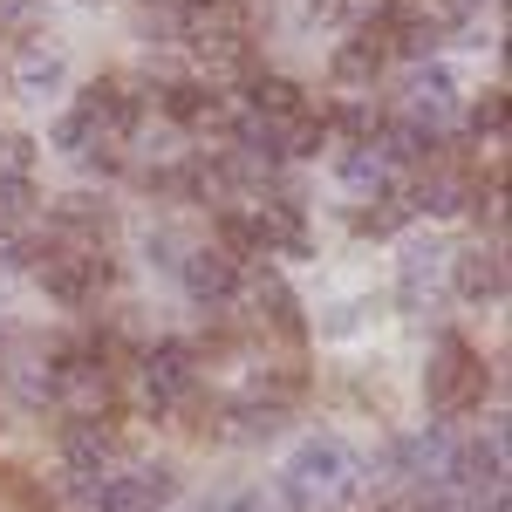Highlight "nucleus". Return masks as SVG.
<instances>
[{"label":"nucleus","mask_w":512,"mask_h":512,"mask_svg":"<svg viewBox=\"0 0 512 512\" xmlns=\"http://www.w3.org/2000/svg\"><path fill=\"white\" fill-rule=\"evenodd\" d=\"M369 492V465L355 458L342 437H308L287 465H280V499L287 512H335Z\"/></svg>","instance_id":"nucleus-1"},{"label":"nucleus","mask_w":512,"mask_h":512,"mask_svg":"<svg viewBox=\"0 0 512 512\" xmlns=\"http://www.w3.org/2000/svg\"><path fill=\"white\" fill-rule=\"evenodd\" d=\"M424 390H431V410L458 417V410H472L478 396H485V362H478L465 342H444L437 362L424 369Z\"/></svg>","instance_id":"nucleus-2"},{"label":"nucleus","mask_w":512,"mask_h":512,"mask_svg":"<svg viewBox=\"0 0 512 512\" xmlns=\"http://www.w3.org/2000/svg\"><path fill=\"white\" fill-rule=\"evenodd\" d=\"M103 280H110V267H103L96 253H48V267H41V287H48L62 308H82Z\"/></svg>","instance_id":"nucleus-3"},{"label":"nucleus","mask_w":512,"mask_h":512,"mask_svg":"<svg viewBox=\"0 0 512 512\" xmlns=\"http://www.w3.org/2000/svg\"><path fill=\"white\" fill-rule=\"evenodd\" d=\"M178 274H185V294H192L198 308H226V294L239 287V274H233V253H185L178 260Z\"/></svg>","instance_id":"nucleus-4"},{"label":"nucleus","mask_w":512,"mask_h":512,"mask_svg":"<svg viewBox=\"0 0 512 512\" xmlns=\"http://www.w3.org/2000/svg\"><path fill=\"white\" fill-rule=\"evenodd\" d=\"M144 383H151V396H158V403H178V396L198 383L192 349H185V342H158V349L144 355Z\"/></svg>","instance_id":"nucleus-5"},{"label":"nucleus","mask_w":512,"mask_h":512,"mask_svg":"<svg viewBox=\"0 0 512 512\" xmlns=\"http://www.w3.org/2000/svg\"><path fill=\"white\" fill-rule=\"evenodd\" d=\"M458 294H465L472 308L499 301V294H506V260H499V253H485V246L458 253Z\"/></svg>","instance_id":"nucleus-6"},{"label":"nucleus","mask_w":512,"mask_h":512,"mask_svg":"<svg viewBox=\"0 0 512 512\" xmlns=\"http://www.w3.org/2000/svg\"><path fill=\"white\" fill-rule=\"evenodd\" d=\"M437 267H444V246H431V239H410L403 246V301L410 308L437 301Z\"/></svg>","instance_id":"nucleus-7"},{"label":"nucleus","mask_w":512,"mask_h":512,"mask_svg":"<svg viewBox=\"0 0 512 512\" xmlns=\"http://www.w3.org/2000/svg\"><path fill=\"white\" fill-rule=\"evenodd\" d=\"M335 178H342L355 198H376L383 185H390V158H383L376 144H355V151H342V158H335Z\"/></svg>","instance_id":"nucleus-8"},{"label":"nucleus","mask_w":512,"mask_h":512,"mask_svg":"<svg viewBox=\"0 0 512 512\" xmlns=\"http://www.w3.org/2000/svg\"><path fill=\"white\" fill-rule=\"evenodd\" d=\"M123 492H130V512H151L178 499V465H137L123 472Z\"/></svg>","instance_id":"nucleus-9"},{"label":"nucleus","mask_w":512,"mask_h":512,"mask_svg":"<svg viewBox=\"0 0 512 512\" xmlns=\"http://www.w3.org/2000/svg\"><path fill=\"white\" fill-rule=\"evenodd\" d=\"M253 301H260V315L274 321L287 342H301V315H294V294H287V287H280L274 274H260V280H253Z\"/></svg>","instance_id":"nucleus-10"},{"label":"nucleus","mask_w":512,"mask_h":512,"mask_svg":"<svg viewBox=\"0 0 512 512\" xmlns=\"http://www.w3.org/2000/svg\"><path fill=\"white\" fill-rule=\"evenodd\" d=\"M164 110L178 123H219V96L198 89V82H171V89H164Z\"/></svg>","instance_id":"nucleus-11"},{"label":"nucleus","mask_w":512,"mask_h":512,"mask_svg":"<svg viewBox=\"0 0 512 512\" xmlns=\"http://www.w3.org/2000/svg\"><path fill=\"white\" fill-rule=\"evenodd\" d=\"M410 103H417L424 117H451V103H458V82L444 76V69H417V76H410Z\"/></svg>","instance_id":"nucleus-12"},{"label":"nucleus","mask_w":512,"mask_h":512,"mask_svg":"<svg viewBox=\"0 0 512 512\" xmlns=\"http://www.w3.org/2000/svg\"><path fill=\"white\" fill-rule=\"evenodd\" d=\"M376 62H383L376 35L349 41V48H335V82H342V89H362V82H376Z\"/></svg>","instance_id":"nucleus-13"},{"label":"nucleus","mask_w":512,"mask_h":512,"mask_svg":"<svg viewBox=\"0 0 512 512\" xmlns=\"http://www.w3.org/2000/svg\"><path fill=\"white\" fill-rule=\"evenodd\" d=\"M410 205L431 212V219H451V212H465V185H458V178H424Z\"/></svg>","instance_id":"nucleus-14"},{"label":"nucleus","mask_w":512,"mask_h":512,"mask_svg":"<svg viewBox=\"0 0 512 512\" xmlns=\"http://www.w3.org/2000/svg\"><path fill=\"white\" fill-rule=\"evenodd\" d=\"M253 103H260V117H301V89L287 76H260L253 82Z\"/></svg>","instance_id":"nucleus-15"},{"label":"nucleus","mask_w":512,"mask_h":512,"mask_svg":"<svg viewBox=\"0 0 512 512\" xmlns=\"http://www.w3.org/2000/svg\"><path fill=\"white\" fill-rule=\"evenodd\" d=\"M55 89H62V62H55V55H28V62H21V96L48 103Z\"/></svg>","instance_id":"nucleus-16"},{"label":"nucleus","mask_w":512,"mask_h":512,"mask_svg":"<svg viewBox=\"0 0 512 512\" xmlns=\"http://www.w3.org/2000/svg\"><path fill=\"white\" fill-rule=\"evenodd\" d=\"M390 151H396V158H410V164H424V158H437V130H424V123H403Z\"/></svg>","instance_id":"nucleus-17"},{"label":"nucleus","mask_w":512,"mask_h":512,"mask_svg":"<svg viewBox=\"0 0 512 512\" xmlns=\"http://www.w3.org/2000/svg\"><path fill=\"white\" fill-rule=\"evenodd\" d=\"M89 137H96V117L89 110H69V117L55 123V151H82Z\"/></svg>","instance_id":"nucleus-18"},{"label":"nucleus","mask_w":512,"mask_h":512,"mask_svg":"<svg viewBox=\"0 0 512 512\" xmlns=\"http://www.w3.org/2000/svg\"><path fill=\"white\" fill-rule=\"evenodd\" d=\"M0 171L28 178V171H35V137H0Z\"/></svg>","instance_id":"nucleus-19"},{"label":"nucleus","mask_w":512,"mask_h":512,"mask_svg":"<svg viewBox=\"0 0 512 512\" xmlns=\"http://www.w3.org/2000/svg\"><path fill=\"white\" fill-rule=\"evenodd\" d=\"M280 151H287V158H315V151H321V123L315 117H294V130H287Z\"/></svg>","instance_id":"nucleus-20"},{"label":"nucleus","mask_w":512,"mask_h":512,"mask_svg":"<svg viewBox=\"0 0 512 512\" xmlns=\"http://www.w3.org/2000/svg\"><path fill=\"white\" fill-rule=\"evenodd\" d=\"M28 198H35V185H28V178H14V171H0V219H14V212H28Z\"/></svg>","instance_id":"nucleus-21"},{"label":"nucleus","mask_w":512,"mask_h":512,"mask_svg":"<svg viewBox=\"0 0 512 512\" xmlns=\"http://www.w3.org/2000/svg\"><path fill=\"white\" fill-rule=\"evenodd\" d=\"M144 253H151V267H178V246H171V233H151V239H144Z\"/></svg>","instance_id":"nucleus-22"},{"label":"nucleus","mask_w":512,"mask_h":512,"mask_svg":"<svg viewBox=\"0 0 512 512\" xmlns=\"http://www.w3.org/2000/svg\"><path fill=\"white\" fill-rule=\"evenodd\" d=\"M472 123H478V137H485V130H499V123H506V103H499V96H485Z\"/></svg>","instance_id":"nucleus-23"}]
</instances>
